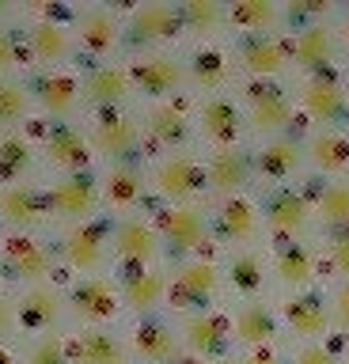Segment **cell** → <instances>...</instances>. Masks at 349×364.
Returning a JSON list of instances; mask_svg holds the SVG:
<instances>
[{
	"mask_svg": "<svg viewBox=\"0 0 349 364\" xmlns=\"http://www.w3.org/2000/svg\"><path fill=\"white\" fill-rule=\"evenodd\" d=\"M247 102H251L247 122H251L254 133H277V129H285L289 118H292V107H289L285 91H281L277 84H254V87H247Z\"/></svg>",
	"mask_w": 349,
	"mask_h": 364,
	"instance_id": "obj_1",
	"label": "cell"
},
{
	"mask_svg": "<svg viewBox=\"0 0 349 364\" xmlns=\"http://www.w3.org/2000/svg\"><path fill=\"white\" fill-rule=\"evenodd\" d=\"M99 201V190H95V178L87 171H76V175H65L58 186L50 190V209L58 216H76L84 224V216H92Z\"/></svg>",
	"mask_w": 349,
	"mask_h": 364,
	"instance_id": "obj_2",
	"label": "cell"
},
{
	"mask_svg": "<svg viewBox=\"0 0 349 364\" xmlns=\"http://www.w3.org/2000/svg\"><path fill=\"white\" fill-rule=\"evenodd\" d=\"M220 273L213 262H186V266L175 269L171 281V304L175 307H201L217 289Z\"/></svg>",
	"mask_w": 349,
	"mask_h": 364,
	"instance_id": "obj_3",
	"label": "cell"
},
{
	"mask_svg": "<svg viewBox=\"0 0 349 364\" xmlns=\"http://www.w3.org/2000/svg\"><path fill=\"white\" fill-rule=\"evenodd\" d=\"M183 31V16L178 8L163 4V0H152V4H141L129 19V38L133 42H167Z\"/></svg>",
	"mask_w": 349,
	"mask_h": 364,
	"instance_id": "obj_4",
	"label": "cell"
},
{
	"mask_svg": "<svg viewBox=\"0 0 349 364\" xmlns=\"http://www.w3.org/2000/svg\"><path fill=\"white\" fill-rule=\"evenodd\" d=\"M266 220L269 228H274L277 235H300L304 232V224H308V201H304V193L300 190H292V186H277V190H269L266 193Z\"/></svg>",
	"mask_w": 349,
	"mask_h": 364,
	"instance_id": "obj_5",
	"label": "cell"
},
{
	"mask_svg": "<svg viewBox=\"0 0 349 364\" xmlns=\"http://www.w3.org/2000/svg\"><path fill=\"white\" fill-rule=\"evenodd\" d=\"M160 235L175 250H194L205 243V216L198 205H171L160 213Z\"/></svg>",
	"mask_w": 349,
	"mask_h": 364,
	"instance_id": "obj_6",
	"label": "cell"
},
{
	"mask_svg": "<svg viewBox=\"0 0 349 364\" xmlns=\"http://www.w3.org/2000/svg\"><path fill=\"white\" fill-rule=\"evenodd\" d=\"M129 80H133L141 91H149V95H171V91L186 80V68H183V61H175V57L152 53V57L133 61Z\"/></svg>",
	"mask_w": 349,
	"mask_h": 364,
	"instance_id": "obj_7",
	"label": "cell"
},
{
	"mask_svg": "<svg viewBox=\"0 0 349 364\" xmlns=\"http://www.w3.org/2000/svg\"><path fill=\"white\" fill-rule=\"evenodd\" d=\"M4 266L16 273V277L23 281H42L53 266V255L46 243H38V239L31 235H12L4 243Z\"/></svg>",
	"mask_w": 349,
	"mask_h": 364,
	"instance_id": "obj_8",
	"label": "cell"
},
{
	"mask_svg": "<svg viewBox=\"0 0 349 364\" xmlns=\"http://www.w3.org/2000/svg\"><path fill=\"white\" fill-rule=\"evenodd\" d=\"M69 307H73V315H76V318H84V323H107V318H114L118 300H114V292H110V284H107V281L84 277V281H76V284H73Z\"/></svg>",
	"mask_w": 349,
	"mask_h": 364,
	"instance_id": "obj_9",
	"label": "cell"
},
{
	"mask_svg": "<svg viewBox=\"0 0 349 364\" xmlns=\"http://www.w3.org/2000/svg\"><path fill=\"white\" fill-rule=\"evenodd\" d=\"M95 144L99 152H107L118 164H129L133 148H137V122L122 110H107L103 118L95 122Z\"/></svg>",
	"mask_w": 349,
	"mask_h": 364,
	"instance_id": "obj_10",
	"label": "cell"
},
{
	"mask_svg": "<svg viewBox=\"0 0 349 364\" xmlns=\"http://www.w3.org/2000/svg\"><path fill=\"white\" fill-rule=\"evenodd\" d=\"M205 182H209V175L190 156H171L156 167V190L163 198H194Z\"/></svg>",
	"mask_w": 349,
	"mask_h": 364,
	"instance_id": "obj_11",
	"label": "cell"
},
{
	"mask_svg": "<svg viewBox=\"0 0 349 364\" xmlns=\"http://www.w3.org/2000/svg\"><path fill=\"white\" fill-rule=\"evenodd\" d=\"M65 258L69 266H76L80 273H92L103 266L107 258V228L103 224H76L65 235Z\"/></svg>",
	"mask_w": 349,
	"mask_h": 364,
	"instance_id": "obj_12",
	"label": "cell"
},
{
	"mask_svg": "<svg viewBox=\"0 0 349 364\" xmlns=\"http://www.w3.org/2000/svg\"><path fill=\"white\" fill-rule=\"evenodd\" d=\"M300 99H304V110H308L311 118H319V122H342L349 114L345 91L331 76H311L308 84H304Z\"/></svg>",
	"mask_w": 349,
	"mask_h": 364,
	"instance_id": "obj_13",
	"label": "cell"
},
{
	"mask_svg": "<svg viewBox=\"0 0 349 364\" xmlns=\"http://www.w3.org/2000/svg\"><path fill=\"white\" fill-rule=\"evenodd\" d=\"M209 186L224 193V198H232L235 190L247 186V178H251V156L243 152V148H217L209 159Z\"/></svg>",
	"mask_w": 349,
	"mask_h": 364,
	"instance_id": "obj_14",
	"label": "cell"
},
{
	"mask_svg": "<svg viewBox=\"0 0 349 364\" xmlns=\"http://www.w3.org/2000/svg\"><path fill=\"white\" fill-rule=\"evenodd\" d=\"M46 213H50V198H46V193H38L35 186L16 182V186L0 190V216H4L8 224L31 228V224H38Z\"/></svg>",
	"mask_w": 349,
	"mask_h": 364,
	"instance_id": "obj_15",
	"label": "cell"
},
{
	"mask_svg": "<svg viewBox=\"0 0 349 364\" xmlns=\"http://www.w3.org/2000/svg\"><path fill=\"white\" fill-rule=\"evenodd\" d=\"M46 159L53 167H61V171H80L87 164V141H84V133L76 129V125L69 122H58V125H50L46 129Z\"/></svg>",
	"mask_w": 349,
	"mask_h": 364,
	"instance_id": "obj_16",
	"label": "cell"
},
{
	"mask_svg": "<svg viewBox=\"0 0 349 364\" xmlns=\"http://www.w3.org/2000/svg\"><path fill=\"white\" fill-rule=\"evenodd\" d=\"M201 129L213 144L220 148H235V136H240V110H235L232 99L213 95L201 102Z\"/></svg>",
	"mask_w": 349,
	"mask_h": 364,
	"instance_id": "obj_17",
	"label": "cell"
},
{
	"mask_svg": "<svg viewBox=\"0 0 349 364\" xmlns=\"http://www.w3.org/2000/svg\"><path fill=\"white\" fill-rule=\"evenodd\" d=\"M285 46L274 34H247L240 42V61L247 65V73L254 76H277L285 68Z\"/></svg>",
	"mask_w": 349,
	"mask_h": 364,
	"instance_id": "obj_18",
	"label": "cell"
},
{
	"mask_svg": "<svg viewBox=\"0 0 349 364\" xmlns=\"http://www.w3.org/2000/svg\"><path fill=\"white\" fill-rule=\"evenodd\" d=\"M183 338L201 360H213L228 349V330H224V318L217 315H190L183 326Z\"/></svg>",
	"mask_w": 349,
	"mask_h": 364,
	"instance_id": "obj_19",
	"label": "cell"
},
{
	"mask_svg": "<svg viewBox=\"0 0 349 364\" xmlns=\"http://www.w3.org/2000/svg\"><path fill=\"white\" fill-rule=\"evenodd\" d=\"M31 91H35V99L42 102V110L53 114V118H61V114H69L76 107V95H80V87H76L73 76H61V73H42L31 80Z\"/></svg>",
	"mask_w": 349,
	"mask_h": 364,
	"instance_id": "obj_20",
	"label": "cell"
},
{
	"mask_svg": "<svg viewBox=\"0 0 349 364\" xmlns=\"http://www.w3.org/2000/svg\"><path fill=\"white\" fill-rule=\"evenodd\" d=\"M156 232L149 224L141 220V216H129V220H122L114 228V250H118V258H126V262H149L156 255Z\"/></svg>",
	"mask_w": 349,
	"mask_h": 364,
	"instance_id": "obj_21",
	"label": "cell"
},
{
	"mask_svg": "<svg viewBox=\"0 0 349 364\" xmlns=\"http://www.w3.org/2000/svg\"><path fill=\"white\" fill-rule=\"evenodd\" d=\"M144 193V175L141 167L133 164H114L107 171V182H103V198L110 209H133Z\"/></svg>",
	"mask_w": 349,
	"mask_h": 364,
	"instance_id": "obj_22",
	"label": "cell"
},
{
	"mask_svg": "<svg viewBox=\"0 0 349 364\" xmlns=\"http://www.w3.org/2000/svg\"><path fill=\"white\" fill-rule=\"evenodd\" d=\"M285 318H289V326L296 330V334L319 338L326 330V304H323V296H315V292L292 296V300L285 304Z\"/></svg>",
	"mask_w": 349,
	"mask_h": 364,
	"instance_id": "obj_23",
	"label": "cell"
},
{
	"mask_svg": "<svg viewBox=\"0 0 349 364\" xmlns=\"http://www.w3.org/2000/svg\"><path fill=\"white\" fill-rule=\"evenodd\" d=\"M277 334V318L266 304H243L240 315H235V338L247 341V346L262 349L266 341H274Z\"/></svg>",
	"mask_w": 349,
	"mask_h": 364,
	"instance_id": "obj_24",
	"label": "cell"
},
{
	"mask_svg": "<svg viewBox=\"0 0 349 364\" xmlns=\"http://www.w3.org/2000/svg\"><path fill=\"white\" fill-rule=\"evenodd\" d=\"M61 315V300L53 289H31L23 300H19V323H23V330H53V323H58Z\"/></svg>",
	"mask_w": 349,
	"mask_h": 364,
	"instance_id": "obj_25",
	"label": "cell"
},
{
	"mask_svg": "<svg viewBox=\"0 0 349 364\" xmlns=\"http://www.w3.org/2000/svg\"><path fill=\"white\" fill-rule=\"evenodd\" d=\"M163 292H167L163 273H152V269L126 273V281H122V300H126V307H133V311H152Z\"/></svg>",
	"mask_w": 349,
	"mask_h": 364,
	"instance_id": "obj_26",
	"label": "cell"
},
{
	"mask_svg": "<svg viewBox=\"0 0 349 364\" xmlns=\"http://www.w3.org/2000/svg\"><path fill=\"white\" fill-rule=\"evenodd\" d=\"M274 269H277L281 284H292V289H296V284H308V281H311V273H315L311 247L296 243V239L281 243V247H277V258H274Z\"/></svg>",
	"mask_w": 349,
	"mask_h": 364,
	"instance_id": "obj_27",
	"label": "cell"
},
{
	"mask_svg": "<svg viewBox=\"0 0 349 364\" xmlns=\"http://www.w3.org/2000/svg\"><path fill=\"white\" fill-rule=\"evenodd\" d=\"M254 228H258V213H254V205L247 201V198H228V201L220 205V213H217V232H220L224 239L243 243V239L254 235Z\"/></svg>",
	"mask_w": 349,
	"mask_h": 364,
	"instance_id": "obj_28",
	"label": "cell"
},
{
	"mask_svg": "<svg viewBox=\"0 0 349 364\" xmlns=\"http://www.w3.org/2000/svg\"><path fill=\"white\" fill-rule=\"evenodd\" d=\"M292 57L304 65V68H326L334 57V34L323 27V23H315V27L300 31L296 42H292Z\"/></svg>",
	"mask_w": 349,
	"mask_h": 364,
	"instance_id": "obj_29",
	"label": "cell"
},
{
	"mask_svg": "<svg viewBox=\"0 0 349 364\" xmlns=\"http://www.w3.org/2000/svg\"><path fill=\"white\" fill-rule=\"evenodd\" d=\"M149 133H152L163 148L186 144V136H190V118H186V110H183V107H171V102H163V107H152V110H149Z\"/></svg>",
	"mask_w": 349,
	"mask_h": 364,
	"instance_id": "obj_30",
	"label": "cell"
},
{
	"mask_svg": "<svg viewBox=\"0 0 349 364\" xmlns=\"http://www.w3.org/2000/svg\"><path fill=\"white\" fill-rule=\"evenodd\" d=\"M296 164H300V144L292 136H274L254 159L258 175H266V178H289L296 171Z\"/></svg>",
	"mask_w": 349,
	"mask_h": 364,
	"instance_id": "obj_31",
	"label": "cell"
},
{
	"mask_svg": "<svg viewBox=\"0 0 349 364\" xmlns=\"http://www.w3.org/2000/svg\"><path fill=\"white\" fill-rule=\"evenodd\" d=\"M76 31H80L84 50L107 53L110 46H114V38H118V19L110 16L107 8H87L84 16H80V23H76Z\"/></svg>",
	"mask_w": 349,
	"mask_h": 364,
	"instance_id": "obj_32",
	"label": "cell"
},
{
	"mask_svg": "<svg viewBox=\"0 0 349 364\" xmlns=\"http://www.w3.org/2000/svg\"><path fill=\"white\" fill-rule=\"evenodd\" d=\"M133 349H137L144 360H152V364L171 360L175 357V334H171V326L156 323V318L141 323L137 330H133Z\"/></svg>",
	"mask_w": 349,
	"mask_h": 364,
	"instance_id": "obj_33",
	"label": "cell"
},
{
	"mask_svg": "<svg viewBox=\"0 0 349 364\" xmlns=\"http://www.w3.org/2000/svg\"><path fill=\"white\" fill-rule=\"evenodd\" d=\"M76 360L80 364H126V349L107 330H84L76 341Z\"/></svg>",
	"mask_w": 349,
	"mask_h": 364,
	"instance_id": "obj_34",
	"label": "cell"
},
{
	"mask_svg": "<svg viewBox=\"0 0 349 364\" xmlns=\"http://www.w3.org/2000/svg\"><path fill=\"white\" fill-rule=\"evenodd\" d=\"M129 91V76L122 73V68H110V65H99L92 73L84 76V95L99 102V107H110V102H118L122 95Z\"/></svg>",
	"mask_w": 349,
	"mask_h": 364,
	"instance_id": "obj_35",
	"label": "cell"
},
{
	"mask_svg": "<svg viewBox=\"0 0 349 364\" xmlns=\"http://www.w3.org/2000/svg\"><path fill=\"white\" fill-rule=\"evenodd\" d=\"M308 156H311V164L319 167V171H345L349 167V141H345L342 133L323 129V133L311 136Z\"/></svg>",
	"mask_w": 349,
	"mask_h": 364,
	"instance_id": "obj_36",
	"label": "cell"
},
{
	"mask_svg": "<svg viewBox=\"0 0 349 364\" xmlns=\"http://www.w3.org/2000/svg\"><path fill=\"white\" fill-rule=\"evenodd\" d=\"M228 73H232V65H228V57H224L220 50H198L194 57H190V68H186V76L194 80L198 87H224L228 84Z\"/></svg>",
	"mask_w": 349,
	"mask_h": 364,
	"instance_id": "obj_37",
	"label": "cell"
},
{
	"mask_svg": "<svg viewBox=\"0 0 349 364\" xmlns=\"http://www.w3.org/2000/svg\"><path fill=\"white\" fill-rule=\"evenodd\" d=\"M228 23H235V27H243L251 34H266L277 23V8L269 0H235L228 8Z\"/></svg>",
	"mask_w": 349,
	"mask_h": 364,
	"instance_id": "obj_38",
	"label": "cell"
},
{
	"mask_svg": "<svg viewBox=\"0 0 349 364\" xmlns=\"http://www.w3.org/2000/svg\"><path fill=\"white\" fill-rule=\"evenodd\" d=\"M27 34H31V53H35L38 61H61V57L69 53V34H65L61 23L42 19Z\"/></svg>",
	"mask_w": 349,
	"mask_h": 364,
	"instance_id": "obj_39",
	"label": "cell"
},
{
	"mask_svg": "<svg viewBox=\"0 0 349 364\" xmlns=\"http://www.w3.org/2000/svg\"><path fill=\"white\" fill-rule=\"evenodd\" d=\"M315 213H319V220L331 228H342L345 220H349V182L342 178V182H326L323 186V193L315 198Z\"/></svg>",
	"mask_w": 349,
	"mask_h": 364,
	"instance_id": "obj_40",
	"label": "cell"
},
{
	"mask_svg": "<svg viewBox=\"0 0 349 364\" xmlns=\"http://www.w3.org/2000/svg\"><path fill=\"white\" fill-rule=\"evenodd\" d=\"M178 16H183V27L186 31L213 34L224 19H228V11H224L217 0H186V4H178Z\"/></svg>",
	"mask_w": 349,
	"mask_h": 364,
	"instance_id": "obj_41",
	"label": "cell"
},
{
	"mask_svg": "<svg viewBox=\"0 0 349 364\" xmlns=\"http://www.w3.org/2000/svg\"><path fill=\"white\" fill-rule=\"evenodd\" d=\"M27 167H31V144L19 133L0 136V182H12L16 186Z\"/></svg>",
	"mask_w": 349,
	"mask_h": 364,
	"instance_id": "obj_42",
	"label": "cell"
},
{
	"mask_svg": "<svg viewBox=\"0 0 349 364\" xmlns=\"http://www.w3.org/2000/svg\"><path fill=\"white\" fill-rule=\"evenodd\" d=\"M228 277H232L235 292L254 296L262 289V262H258V255H251V250H240V255H232V262H228Z\"/></svg>",
	"mask_w": 349,
	"mask_h": 364,
	"instance_id": "obj_43",
	"label": "cell"
},
{
	"mask_svg": "<svg viewBox=\"0 0 349 364\" xmlns=\"http://www.w3.org/2000/svg\"><path fill=\"white\" fill-rule=\"evenodd\" d=\"M27 364H69V353H65V341L58 334H42L27 353Z\"/></svg>",
	"mask_w": 349,
	"mask_h": 364,
	"instance_id": "obj_44",
	"label": "cell"
},
{
	"mask_svg": "<svg viewBox=\"0 0 349 364\" xmlns=\"http://www.w3.org/2000/svg\"><path fill=\"white\" fill-rule=\"evenodd\" d=\"M27 110V87L19 84H0V125H12Z\"/></svg>",
	"mask_w": 349,
	"mask_h": 364,
	"instance_id": "obj_45",
	"label": "cell"
},
{
	"mask_svg": "<svg viewBox=\"0 0 349 364\" xmlns=\"http://www.w3.org/2000/svg\"><path fill=\"white\" fill-rule=\"evenodd\" d=\"M319 16H326V0H289V8H285V19L296 31L315 27L311 19H319Z\"/></svg>",
	"mask_w": 349,
	"mask_h": 364,
	"instance_id": "obj_46",
	"label": "cell"
},
{
	"mask_svg": "<svg viewBox=\"0 0 349 364\" xmlns=\"http://www.w3.org/2000/svg\"><path fill=\"white\" fill-rule=\"evenodd\" d=\"M331 262L342 277H349V239H334L331 243Z\"/></svg>",
	"mask_w": 349,
	"mask_h": 364,
	"instance_id": "obj_47",
	"label": "cell"
},
{
	"mask_svg": "<svg viewBox=\"0 0 349 364\" xmlns=\"http://www.w3.org/2000/svg\"><path fill=\"white\" fill-rule=\"evenodd\" d=\"M296 364H334V357H331L323 346H304V349L296 353Z\"/></svg>",
	"mask_w": 349,
	"mask_h": 364,
	"instance_id": "obj_48",
	"label": "cell"
},
{
	"mask_svg": "<svg viewBox=\"0 0 349 364\" xmlns=\"http://www.w3.org/2000/svg\"><path fill=\"white\" fill-rule=\"evenodd\" d=\"M12 65H16V38L8 31H0V73H8Z\"/></svg>",
	"mask_w": 349,
	"mask_h": 364,
	"instance_id": "obj_49",
	"label": "cell"
},
{
	"mask_svg": "<svg viewBox=\"0 0 349 364\" xmlns=\"http://www.w3.org/2000/svg\"><path fill=\"white\" fill-rule=\"evenodd\" d=\"M334 311H338V323L349 326V284L342 292H338V300H334Z\"/></svg>",
	"mask_w": 349,
	"mask_h": 364,
	"instance_id": "obj_50",
	"label": "cell"
},
{
	"mask_svg": "<svg viewBox=\"0 0 349 364\" xmlns=\"http://www.w3.org/2000/svg\"><path fill=\"white\" fill-rule=\"evenodd\" d=\"M243 364H277V357H274V353H266V349H251Z\"/></svg>",
	"mask_w": 349,
	"mask_h": 364,
	"instance_id": "obj_51",
	"label": "cell"
},
{
	"mask_svg": "<svg viewBox=\"0 0 349 364\" xmlns=\"http://www.w3.org/2000/svg\"><path fill=\"white\" fill-rule=\"evenodd\" d=\"M12 330V307H8V300H0V338Z\"/></svg>",
	"mask_w": 349,
	"mask_h": 364,
	"instance_id": "obj_52",
	"label": "cell"
},
{
	"mask_svg": "<svg viewBox=\"0 0 349 364\" xmlns=\"http://www.w3.org/2000/svg\"><path fill=\"white\" fill-rule=\"evenodd\" d=\"M0 364H16V357H12V353H4V349H0Z\"/></svg>",
	"mask_w": 349,
	"mask_h": 364,
	"instance_id": "obj_53",
	"label": "cell"
},
{
	"mask_svg": "<svg viewBox=\"0 0 349 364\" xmlns=\"http://www.w3.org/2000/svg\"><path fill=\"white\" fill-rule=\"evenodd\" d=\"M190 364H217V360H190Z\"/></svg>",
	"mask_w": 349,
	"mask_h": 364,
	"instance_id": "obj_54",
	"label": "cell"
},
{
	"mask_svg": "<svg viewBox=\"0 0 349 364\" xmlns=\"http://www.w3.org/2000/svg\"><path fill=\"white\" fill-rule=\"evenodd\" d=\"M345 42H349V27H345Z\"/></svg>",
	"mask_w": 349,
	"mask_h": 364,
	"instance_id": "obj_55",
	"label": "cell"
},
{
	"mask_svg": "<svg viewBox=\"0 0 349 364\" xmlns=\"http://www.w3.org/2000/svg\"><path fill=\"white\" fill-rule=\"evenodd\" d=\"M345 364H349V353H345Z\"/></svg>",
	"mask_w": 349,
	"mask_h": 364,
	"instance_id": "obj_56",
	"label": "cell"
},
{
	"mask_svg": "<svg viewBox=\"0 0 349 364\" xmlns=\"http://www.w3.org/2000/svg\"><path fill=\"white\" fill-rule=\"evenodd\" d=\"M0 11H4V4H0Z\"/></svg>",
	"mask_w": 349,
	"mask_h": 364,
	"instance_id": "obj_57",
	"label": "cell"
}]
</instances>
